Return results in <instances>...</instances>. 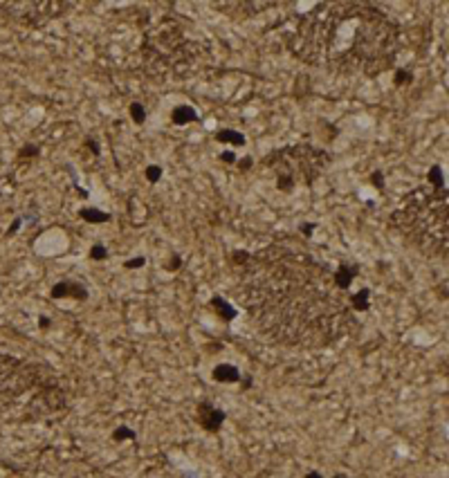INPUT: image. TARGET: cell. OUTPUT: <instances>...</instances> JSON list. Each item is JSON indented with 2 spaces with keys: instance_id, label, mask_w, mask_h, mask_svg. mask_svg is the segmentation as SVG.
Segmentation results:
<instances>
[{
  "instance_id": "1",
  "label": "cell",
  "mask_w": 449,
  "mask_h": 478,
  "mask_svg": "<svg viewBox=\"0 0 449 478\" xmlns=\"http://www.w3.org/2000/svg\"><path fill=\"white\" fill-rule=\"evenodd\" d=\"M236 294L258 332L292 348H326L357 328L351 292L332 267L299 249L270 245L238 265Z\"/></svg>"
},
{
  "instance_id": "22",
  "label": "cell",
  "mask_w": 449,
  "mask_h": 478,
  "mask_svg": "<svg viewBox=\"0 0 449 478\" xmlns=\"http://www.w3.org/2000/svg\"><path fill=\"white\" fill-rule=\"evenodd\" d=\"M368 182H370V184H373L378 191H382V189H384V173H382V171H373V173L368 175Z\"/></svg>"
},
{
  "instance_id": "18",
  "label": "cell",
  "mask_w": 449,
  "mask_h": 478,
  "mask_svg": "<svg viewBox=\"0 0 449 478\" xmlns=\"http://www.w3.org/2000/svg\"><path fill=\"white\" fill-rule=\"evenodd\" d=\"M88 256H90V261H106L110 254H108V247L101 245V243H97V245L90 247V252H88Z\"/></svg>"
},
{
  "instance_id": "3",
  "label": "cell",
  "mask_w": 449,
  "mask_h": 478,
  "mask_svg": "<svg viewBox=\"0 0 449 478\" xmlns=\"http://www.w3.org/2000/svg\"><path fill=\"white\" fill-rule=\"evenodd\" d=\"M406 243L433 258H447V191L433 186L414 189L389 218Z\"/></svg>"
},
{
  "instance_id": "6",
  "label": "cell",
  "mask_w": 449,
  "mask_h": 478,
  "mask_svg": "<svg viewBox=\"0 0 449 478\" xmlns=\"http://www.w3.org/2000/svg\"><path fill=\"white\" fill-rule=\"evenodd\" d=\"M359 274V265L357 263H339L335 269H332V278H335V285L342 292H348L353 285V281L357 278Z\"/></svg>"
},
{
  "instance_id": "13",
  "label": "cell",
  "mask_w": 449,
  "mask_h": 478,
  "mask_svg": "<svg viewBox=\"0 0 449 478\" xmlns=\"http://www.w3.org/2000/svg\"><path fill=\"white\" fill-rule=\"evenodd\" d=\"M427 182L433 189H445V171H442L440 164H433L427 173Z\"/></svg>"
},
{
  "instance_id": "26",
  "label": "cell",
  "mask_w": 449,
  "mask_h": 478,
  "mask_svg": "<svg viewBox=\"0 0 449 478\" xmlns=\"http://www.w3.org/2000/svg\"><path fill=\"white\" fill-rule=\"evenodd\" d=\"M236 164H238V169H241L243 173H247V171H252V166H254V157L245 155L243 160H236Z\"/></svg>"
},
{
  "instance_id": "8",
  "label": "cell",
  "mask_w": 449,
  "mask_h": 478,
  "mask_svg": "<svg viewBox=\"0 0 449 478\" xmlns=\"http://www.w3.org/2000/svg\"><path fill=\"white\" fill-rule=\"evenodd\" d=\"M209 308H211L213 312L220 316L222 321H227V324H229V321H234V319L238 316V310L234 308V305L229 303V301L224 299V297H220V294H213V297L209 299Z\"/></svg>"
},
{
  "instance_id": "15",
  "label": "cell",
  "mask_w": 449,
  "mask_h": 478,
  "mask_svg": "<svg viewBox=\"0 0 449 478\" xmlns=\"http://www.w3.org/2000/svg\"><path fill=\"white\" fill-rule=\"evenodd\" d=\"M393 83L398 88L409 86V83H414V72H411L409 67H395L393 70Z\"/></svg>"
},
{
  "instance_id": "20",
  "label": "cell",
  "mask_w": 449,
  "mask_h": 478,
  "mask_svg": "<svg viewBox=\"0 0 449 478\" xmlns=\"http://www.w3.org/2000/svg\"><path fill=\"white\" fill-rule=\"evenodd\" d=\"M39 155H41L39 144H25V146L18 150V157H39Z\"/></svg>"
},
{
  "instance_id": "24",
  "label": "cell",
  "mask_w": 449,
  "mask_h": 478,
  "mask_svg": "<svg viewBox=\"0 0 449 478\" xmlns=\"http://www.w3.org/2000/svg\"><path fill=\"white\" fill-rule=\"evenodd\" d=\"M315 229H317V222H301V225H299V231L304 233L306 238L315 236Z\"/></svg>"
},
{
  "instance_id": "32",
  "label": "cell",
  "mask_w": 449,
  "mask_h": 478,
  "mask_svg": "<svg viewBox=\"0 0 449 478\" xmlns=\"http://www.w3.org/2000/svg\"><path fill=\"white\" fill-rule=\"evenodd\" d=\"M77 191H79V195H81V198H83V200H86V198H88V191H86V189H81V186H79V189H77Z\"/></svg>"
},
{
  "instance_id": "31",
  "label": "cell",
  "mask_w": 449,
  "mask_h": 478,
  "mask_svg": "<svg viewBox=\"0 0 449 478\" xmlns=\"http://www.w3.org/2000/svg\"><path fill=\"white\" fill-rule=\"evenodd\" d=\"M306 478H323V474H321V471H308Z\"/></svg>"
},
{
  "instance_id": "28",
  "label": "cell",
  "mask_w": 449,
  "mask_h": 478,
  "mask_svg": "<svg viewBox=\"0 0 449 478\" xmlns=\"http://www.w3.org/2000/svg\"><path fill=\"white\" fill-rule=\"evenodd\" d=\"M220 162L236 164V153H234V150H222V153H220Z\"/></svg>"
},
{
  "instance_id": "33",
  "label": "cell",
  "mask_w": 449,
  "mask_h": 478,
  "mask_svg": "<svg viewBox=\"0 0 449 478\" xmlns=\"http://www.w3.org/2000/svg\"><path fill=\"white\" fill-rule=\"evenodd\" d=\"M332 478H351V476H348V474H342V471H339V474H335Z\"/></svg>"
},
{
  "instance_id": "16",
  "label": "cell",
  "mask_w": 449,
  "mask_h": 478,
  "mask_svg": "<svg viewBox=\"0 0 449 478\" xmlns=\"http://www.w3.org/2000/svg\"><path fill=\"white\" fill-rule=\"evenodd\" d=\"M128 115L130 119H133L137 126H142V124L146 122V108H144V103L142 101H133L128 106Z\"/></svg>"
},
{
  "instance_id": "30",
  "label": "cell",
  "mask_w": 449,
  "mask_h": 478,
  "mask_svg": "<svg viewBox=\"0 0 449 478\" xmlns=\"http://www.w3.org/2000/svg\"><path fill=\"white\" fill-rule=\"evenodd\" d=\"M252 382H254L252 375H243L241 377V388L243 391H249V388H252Z\"/></svg>"
},
{
  "instance_id": "7",
  "label": "cell",
  "mask_w": 449,
  "mask_h": 478,
  "mask_svg": "<svg viewBox=\"0 0 449 478\" xmlns=\"http://www.w3.org/2000/svg\"><path fill=\"white\" fill-rule=\"evenodd\" d=\"M211 377H213V382H218V384H236V382H241L243 373H241V368L234 366V364H218L211 371Z\"/></svg>"
},
{
  "instance_id": "12",
  "label": "cell",
  "mask_w": 449,
  "mask_h": 478,
  "mask_svg": "<svg viewBox=\"0 0 449 478\" xmlns=\"http://www.w3.org/2000/svg\"><path fill=\"white\" fill-rule=\"evenodd\" d=\"M216 139L222 144H234V146H245V144H247V137H245L241 131H234V128H222V131H218Z\"/></svg>"
},
{
  "instance_id": "17",
  "label": "cell",
  "mask_w": 449,
  "mask_h": 478,
  "mask_svg": "<svg viewBox=\"0 0 449 478\" xmlns=\"http://www.w3.org/2000/svg\"><path fill=\"white\" fill-rule=\"evenodd\" d=\"M294 186H296V182L292 175L288 173H276V189L279 191H283V193H290V191H294Z\"/></svg>"
},
{
  "instance_id": "2",
  "label": "cell",
  "mask_w": 449,
  "mask_h": 478,
  "mask_svg": "<svg viewBox=\"0 0 449 478\" xmlns=\"http://www.w3.org/2000/svg\"><path fill=\"white\" fill-rule=\"evenodd\" d=\"M321 5L310 16H301L294 54L330 70L362 72L375 76L391 67L395 56L398 27L373 5L344 3Z\"/></svg>"
},
{
  "instance_id": "23",
  "label": "cell",
  "mask_w": 449,
  "mask_h": 478,
  "mask_svg": "<svg viewBox=\"0 0 449 478\" xmlns=\"http://www.w3.org/2000/svg\"><path fill=\"white\" fill-rule=\"evenodd\" d=\"M146 265V258L144 256H135V258H128V261H124V267L126 269H142Z\"/></svg>"
},
{
  "instance_id": "5",
  "label": "cell",
  "mask_w": 449,
  "mask_h": 478,
  "mask_svg": "<svg viewBox=\"0 0 449 478\" xmlns=\"http://www.w3.org/2000/svg\"><path fill=\"white\" fill-rule=\"evenodd\" d=\"M52 299H74V301H88L90 292L88 288L79 281H59V283L52 285L50 290Z\"/></svg>"
},
{
  "instance_id": "21",
  "label": "cell",
  "mask_w": 449,
  "mask_h": 478,
  "mask_svg": "<svg viewBox=\"0 0 449 478\" xmlns=\"http://www.w3.org/2000/svg\"><path fill=\"white\" fill-rule=\"evenodd\" d=\"M180 267H182V256H180V254H173V256H171L169 261H166V265H164V269H166V272H171V274L177 272Z\"/></svg>"
},
{
  "instance_id": "14",
  "label": "cell",
  "mask_w": 449,
  "mask_h": 478,
  "mask_svg": "<svg viewBox=\"0 0 449 478\" xmlns=\"http://www.w3.org/2000/svg\"><path fill=\"white\" fill-rule=\"evenodd\" d=\"M113 440L115 443H133V440H137V433H135V429L126 427V424H119L113 431Z\"/></svg>"
},
{
  "instance_id": "27",
  "label": "cell",
  "mask_w": 449,
  "mask_h": 478,
  "mask_svg": "<svg viewBox=\"0 0 449 478\" xmlns=\"http://www.w3.org/2000/svg\"><path fill=\"white\" fill-rule=\"evenodd\" d=\"M20 225H23V218H16V220L12 222V227H9V229L5 231V236H7V238L16 236V233H18V229H20Z\"/></svg>"
},
{
  "instance_id": "25",
  "label": "cell",
  "mask_w": 449,
  "mask_h": 478,
  "mask_svg": "<svg viewBox=\"0 0 449 478\" xmlns=\"http://www.w3.org/2000/svg\"><path fill=\"white\" fill-rule=\"evenodd\" d=\"M83 146H86L88 150H90L92 155H101V146H99V142H97V139H92V137H86V142H83Z\"/></svg>"
},
{
  "instance_id": "29",
  "label": "cell",
  "mask_w": 449,
  "mask_h": 478,
  "mask_svg": "<svg viewBox=\"0 0 449 478\" xmlns=\"http://www.w3.org/2000/svg\"><path fill=\"white\" fill-rule=\"evenodd\" d=\"M39 328H41V330L52 328V319H50V316H45V314H41V316H39Z\"/></svg>"
},
{
  "instance_id": "19",
  "label": "cell",
  "mask_w": 449,
  "mask_h": 478,
  "mask_svg": "<svg viewBox=\"0 0 449 478\" xmlns=\"http://www.w3.org/2000/svg\"><path fill=\"white\" fill-rule=\"evenodd\" d=\"M144 173H146V180H148L151 184H158V182L162 180V173H164V171H162L160 164H151V166H146Z\"/></svg>"
},
{
  "instance_id": "9",
  "label": "cell",
  "mask_w": 449,
  "mask_h": 478,
  "mask_svg": "<svg viewBox=\"0 0 449 478\" xmlns=\"http://www.w3.org/2000/svg\"><path fill=\"white\" fill-rule=\"evenodd\" d=\"M171 122H173L175 126H186V124L198 122V112L189 103H180V106H175L173 110H171Z\"/></svg>"
},
{
  "instance_id": "4",
  "label": "cell",
  "mask_w": 449,
  "mask_h": 478,
  "mask_svg": "<svg viewBox=\"0 0 449 478\" xmlns=\"http://www.w3.org/2000/svg\"><path fill=\"white\" fill-rule=\"evenodd\" d=\"M224 418H227V413H224L220 407H216L213 402H209V400L200 402L196 409V422L200 424V429L207 431V433H218L224 424Z\"/></svg>"
},
{
  "instance_id": "11",
  "label": "cell",
  "mask_w": 449,
  "mask_h": 478,
  "mask_svg": "<svg viewBox=\"0 0 449 478\" xmlns=\"http://www.w3.org/2000/svg\"><path fill=\"white\" fill-rule=\"evenodd\" d=\"M348 301H351V310H353L355 314L368 312V308H370V290H368V288L357 290L355 294H351V297H348Z\"/></svg>"
},
{
  "instance_id": "10",
  "label": "cell",
  "mask_w": 449,
  "mask_h": 478,
  "mask_svg": "<svg viewBox=\"0 0 449 478\" xmlns=\"http://www.w3.org/2000/svg\"><path fill=\"white\" fill-rule=\"evenodd\" d=\"M79 218L83 222H88V225H101V222L113 220V216L108 211H101L97 207H83V209H79Z\"/></svg>"
}]
</instances>
